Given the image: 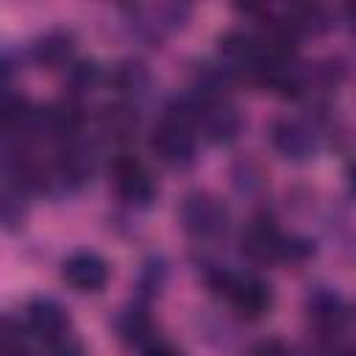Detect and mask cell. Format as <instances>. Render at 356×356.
Returning a JSON list of instances; mask_svg holds the SVG:
<instances>
[{
    "label": "cell",
    "mask_w": 356,
    "mask_h": 356,
    "mask_svg": "<svg viewBox=\"0 0 356 356\" xmlns=\"http://www.w3.org/2000/svg\"><path fill=\"white\" fill-rule=\"evenodd\" d=\"M72 53H75V42L70 33L64 31H50L42 39H36L33 44V58L36 64L47 67V70H61L72 64Z\"/></svg>",
    "instance_id": "5bb4252c"
},
{
    "label": "cell",
    "mask_w": 356,
    "mask_h": 356,
    "mask_svg": "<svg viewBox=\"0 0 356 356\" xmlns=\"http://www.w3.org/2000/svg\"><path fill=\"white\" fill-rule=\"evenodd\" d=\"M150 150L167 167H189L195 161V139L192 131H184L170 122H159L150 134Z\"/></svg>",
    "instance_id": "8992f818"
},
{
    "label": "cell",
    "mask_w": 356,
    "mask_h": 356,
    "mask_svg": "<svg viewBox=\"0 0 356 356\" xmlns=\"http://www.w3.org/2000/svg\"><path fill=\"white\" fill-rule=\"evenodd\" d=\"M100 67L95 64V61H89V58H83V61H72L70 67H67V86L75 92V95H83V92H92L97 83H100Z\"/></svg>",
    "instance_id": "d6986e66"
},
{
    "label": "cell",
    "mask_w": 356,
    "mask_h": 356,
    "mask_svg": "<svg viewBox=\"0 0 356 356\" xmlns=\"http://www.w3.org/2000/svg\"><path fill=\"white\" fill-rule=\"evenodd\" d=\"M25 217V200L17 186H0V225L14 228Z\"/></svg>",
    "instance_id": "ffe728a7"
},
{
    "label": "cell",
    "mask_w": 356,
    "mask_h": 356,
    "mask_svg": "<svg viewBox=\"0 0 356 356\" xmlns=\"http://www.w3.org/2000/svg\"><path fill=\"white\" fill-rule=\"evenodd\" d=\"M273 147L289 161H306L317 150V131L300 117H281L270 128Z\"/></svg>",
    "instance_id": "3957f363"
},
{
    "label": "cell",
    "mask_w": 356,
    "mask_h": 356,
    "mask_svg": "<svg viewBox=\"0 0 356 356\" xmlns=\"http://www.w3.org/2000/svg\"><path fill=\"white\" fill-rule=\"evenodd\" d=\"M17 356H25V353H17Z\"/></svg>",
    "instance_id": "4316f807"
},
{
    "label": "cell",
    "mask_w": 356,
    "mask_h": 356,
    "mask_svg": "<svg viewBox=\"0 0 356 356\" xmlns=\"http://www.w3.org/2000/svg\"><path fill=\"white\" fill-rule=\"evenodd\" d=\"M136 125H139L136 108L128 103H108L97 114V128L108 139H128V136H134Z\"/></svg>",
    "instance_id": "2e32d148"
},
{
    "label": "cell",
    "mask_w": 356,
    "mask_h": 356,
    "mask_svg": "<svg viewBox=\"0 0 356 356\" xmlns=\"http://www.w3.org/2000/svg\"><path fill=\"white\" fill-rule=\"evenodd\" d=\"M61 275L78 292H100L108 281V264L97 253L81 250V253H72L70 259H64Z\"/></svg>",
    "instance_id": "9c48e42d"
},
{
    "label": "cell",
    "mask_w": 356,
    "mask_h": 356,
    "mask_svg": "<svg viewBox=\"0 0 356 356\" xmlns=\"http://www.w3.org/2000/svg\"><path fill=\"white\" fill-rule=\"evenodd\" d=\"M209 284L217 292H222L248 317L264 314L270 309V303H273L270 286L261 278H256V275H242V273H231L225 267H214L209 273Z\"/></svg>",
    "instance_id": "6da1fadb"
},
{
    "label": "cell",
    "mask_w": 356,
    "mask_h": 356,
    "mask_svg": "<svg viewBox=\"0 0 356 356\" xmlns=\"http://www.w3.org/2000/svg\"><path fill=\"white\" fill-rule=\"evenodd\" d=\"M250 356H292V353L281 339H264L250 350Z\"/></svg>",
    "instance_id": "cb8c5ba5"
},
{
    "label": "cell",
    "mask_w": 356,
    "mask_h": 356,
    "mask_svg": "<svg viewBox=\"0 0 356 356\" xmlns=\"http://www.w3.org/2000/svg\"><path fill=\"white\" fill-rule=\"evenodd\" d=\"M261 61V39L248 31H228L220 39V67L231 72H256Z\"/></svg>",
    "instance_id": "52a82bcc"
},
{
    "label": "cell",
    "mask_w": 356,
    "mask_h": 356,
    "mask_svg": "<svg viewBox=\"0 0 356 356\" xmlns=\"http://www.w3.org/2000/svg\"><path fill=\"white\" fill-rule=\"evenodd\" d=\"M25 317H28V328H31L36 337L47 339V342L64 337V334H67V325H70V317H67L64 306L56 303V300H50V298L33 300V303L28 306Z\"/></svg>",
    "instance_id": "8fae6325"
},
{
    "label": "cell",
    "mask_w": 356,
    "mask_h": 356,
    "mask_svg": "<svg viewBox=\"0 0 356 356\" xmlns=\"http://www.w3.org/2000/svg\"><path fill=\"white\" fill-rule=\"evenodd\" d=\"M306 306H309L312 320L320 328H325V331H337L348 320V303L334 289H317V292H312L309 300H306Z\"/></svg>",
    "instance_id": "4fadbf2b"
},
{
    "label": "cell",
    "mask_w": 356,
    "mask_h": 356,
    "mask_svg": "<svg viewBox=\"0 0 356 356\" xmlns=\"http://www.w3.org/2000/svg\"><path fill=\"white\" fill-rule=\"evenodd\" d=\"M95 172V156L86 145H78V142H70L61 153H58V161L50 172V181H58L61 186L67 189H75L81 184H86Z\"/></svg>",
    "instance_id": "30bf717a"
},
{
    "label": "cell",
    "mask_w": 356,
    "mask_h": 356,
    "mask_svg": "<svg viewBox=\"0 0 356 356\" xmlns=\"http://www.w3.org/2000/svg\"><path fill=\"white\" fill-rule=\"evenodd\" d=\"M83 125V114L75 103L70 100H58V103H50L47 108H33V122L31 128L47 139H64V142H72L75 134L81 131Z\"/></svg>",
    "instance_id": "5b68a950"
},
{
    "label": "cell",
    "mask_w": 356,
    "mask_h": 356,
    "mask_svg": "<svg viewBox=\"0 0 356 356\" xmlns=\"http://www.w3.org/2000/svg\"><path fill=\"white\" fill-rule=\"evenodd\" d=\"M120 334L128 342H136V345H145V348L150 342H156L153 339V325H150V320H147V314L142 309H131V312H125L120 317Z\"/></svg>",
    "instance_id": "ac0fdd59"
},
{
    "label": "cell",
    "mask_w": 356,
    "mask_h": 356,
    "mask_svg": "<svg viewBox=\"0 0 356 356\" xmlns=\"http://www.w3.org/2000/svg\"><path fill=\"white\" fill-rule=\"evenodd\" d=\"M8 75H11V61H8V56H6V53H0V89L6 86Z\"/></svg>",
    "instance_id": "484cf974"
},
{
    "label": "cell",
    "mask_w": 356,
    "mask_h": 356,
    "mask_svg": "<svg viewBox=\"0 0 356 356\" xmlns=\"http://www.w3.org/2000/svg\"><path fill=\"white\" fill-rule=\"evenodd\" d=\"M181 225L197 236V239H209L225 231L228 225V211L225 206L209 195V192H192L184 197L181 203Z\"/></svg>",
    "instance_id": "7a4b0ae2"
},
{
    "label": "cell",
    "mask_w": 356,
    "mask_h": 356,
    "mask_svg": "<svg viewBox=\"0 0 356 356\" xmlns=\"http://www.w3.org/2000/svg\"><path fill=\"white\" fill-rule=\"evenodd\" d=\"M33 122V108L22 95L14 92H0V131L14 134L19 128H31Z\"/></svg>",
    "instance_id": "e0dca14e"
},
{
    "label": "cell",
    "mask_w": 356,
    "mask_h": 356,
    "mask_svg": "<svg viewBox=\"0 0 356 356\" xmlns=\"http://www.w3.org/2000/svg\"><path fill=\"white\" fill-rule=\"evenodd\" d=\"M111 178H114L117 195L131 206H150V200L156 197V181L150 170L131 156L114 161Z\"/></svg>",
    "instance_id": "277c9868"
},
{
    "label": "cell",
    "mask_w": 356,
    "mask_h": 356,
    "mask_svg": "<svg viewBox=\"0 0 356 356\" xmlns=\"http://www.w3.org/2000/svg\"><path fill=\"white\" fill-rule=\"evenodd\" d=\"M197 125L203 128V136H206L209 142H214V145H228V142H234V139L239 136V131H242V114H239V108H236L234 103H228V100L220 97V100L203 103Z\"/></svg>",
    "instance_id": "ba28073f"
},
{
    "label": "cell",
    "mask_w": 356,
    "mask_h": 356,
    "mask_svg": "<svg viewBox=\"0 0 356 356\" xmlns=\"http://www.w3.org/2000/svg\"><path fill=\"white\" fill-rule=\"evenodd\" d=\"M50 356H83V345L75 337L64 334V337L50 342Z\"/></svg>",
    "instance_id": "7402d4cb"
},
{
    "label": "cell",
    "mask_w": 356,
    "mask_h": 356,
    "mask_svg": "<svg viewBox=\"0 0 356 356\" xmlns=\"http://www.w3.org/2000/svg\"><path fill=\"white\" fill-rule=\"evenodd\" d=\"M164 273H167V270H164V264H161V261H156V264L150 261V264L145 267V275H142V286H145L147 292H159V286L164 284Z\"/></svg>",
    "instance_id": "603a6c76"
},
{
    "label": "cell",
    "mask_w": 356,
    "mask_h": 356,
    "mask_svg": "<svg viewBox=\"0 0 356 356\" xmlns=\"http://www.w3.org/2000/svg\"><path fill=\"white\" fill-rule=\"evenodd\" d=\"M22 345L25 328L11 317H0V356H17L22 353Z\"/></svg>",
    "instance_id": "44dd1931"
},
{
    "label": "cell",
    "mask_w": 356,
    "mask_h": 356,
    "mask_svg": "<svg viewBox=\"0 0 356 356\" xmlns=\"http://www.w3.org/2000/svg\"><path fill=\"white\" fill-rule=\"evenodd\" d=\"M281 242H284V234H281L270 220H253V222L248 225V231L242 234V250H245L250 259H259V261H273V259H278Z\"/></svg>",
    "instance_id": "7c38bea8"
},
{
    "label": "cell",
    "mask_w": 356,
    "mask_h": 356,
    "mask_svg": "<svg viewBox=\"0 0 356 356\" xmlns=\"http://www.w3.org/2000/svg\"><path fill=\"white\" fill-rule=\"evenodd\" d=\"M145 356H184L178 348H172V345H167V342H150L147 348H145Z\"/></svg>",
    "instance_id": "d4e9b609"
},
{
    "label": "cell",
    "mask_w": 356,
    "mask_h": 356,
    "mask_svg": "<svg viewBox=\"0 0 356 356\" xmlns=\"http://www.w3.org/2000/svg\"><path fill=\"white\" fill-rule=\"evenodd\" d=\"M108 81H111V86H114L117 92L131 95V97H142V95L150 89V81H153V78H150V70H147L145 61H139V58H125V61H120V64L111 70Z\"/></svg>",
    "instance_id": "9a60e30c"
}]
</instances>
